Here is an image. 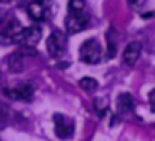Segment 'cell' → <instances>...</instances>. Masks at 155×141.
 <instances>
[{"mask_svg": "<svg viewBox=\"0 0 155 141\" xmlns=\"http://www.w3.org/2000/svg\"><path fill=\"white\" fill-rule=\"evenodd\" d=\"M8 68L14 73H18V71L24 70V53L22 52H15L14 55H10V58H8Z\"/></svg>", "mask_w": 155, "mask_h": 141, "instance_id": "11", "label": "cell"}, {"mask_svg": "<svg viewBox=\"0 0 155 141\" xmlns=\"http://www.w3.org/2000/svg\"><path fill=\"white\" fill-rule=\"evenodd\" d=\"M87 2L85 0H68V12H85Z\"/></svg>", "mask_w": 155, "mask_h": 141, "instance_id": "13", "label": "cell"}, {"mask_svg": "<svg viewBox=\"0 0 155 141\" xmlns=\"http://www.w3.org/2000/svg\"><path fill=\"white\" fill-rule=\"evenodd\" d=\"M54 123H55V133H57L58 138L67 139L74 134V121L65 118L64 114L60 113L54 114Z\"/></svg>", "mask_w": 155, "mask_h": 141, "instance_id": "6", "label": "cell"}, {"mask_svg": "<svg viewBox=\"0 0 155 141\" xmlns=\"http://www.w3.org/2000/svg\"><path fill=\"white\" fill-rule=\"evenodd\" d=\"M135 103H134V96L130 93H120L117 96V108L120 113H130L134 110Z\"/></svg>", "mask_w": 155, "mask_h": 141, "instance_id": "10", "label": "cell"}, {"mask_svg": "<svg viewBox=\"0 0 155 141\" xmlns=\"http://www.w3.org/2000/svg\"><path fill=\"white\" fill-rule=\"evenodd\" d=\"M78 57H80V60L84 61V63H87V65L98 63L100 58H102L100 43H98L95 38H88V40H85L84 43L80 45V48H78Z\"/></svg>", "mask_w": 155, "mask_h": 141, "instance_id": "1", "label": "cell"}, {"mask_svg": "<svg viewBox=\"0 0 155 141\" xmlns=\"http://www.w3.org/2000/svg\"><path fill=\"white\" fill-rule=\"evenodd\" d=\"M80 88L84 91H87V93H90V91H95L98 88V81L95 80V78H90V77H85L80 80Z\"/></svg>", "mask_w": 155, "mask_h": 141, "instance_id": "12", "label": "cell"}, {"mask_svg": "<svg viewBox=\"0 0 155 141\" xmlns=\"http://www.w3.org/2000/svg\"><path fill=\"white\" fill-rule=\"evenodd\" d=\"M65 48H67V37H65L62 32L55 30L50 33V37L47 38V52L50 57L58 58L65 53Z\"/></svg>", "mask_w": 155, "mask_h": 141, "instance_id": "4", "label": "cell"}, {"mask_svg": "<svg viewBox=\"0 0 155 141\" xmlns=\"http://www.w3.org/2000/svg\"><path fill=\"white\" fill-rule=\"evenodd\" d=\"M107 40H108V58H112L115 55V40H114V30H110L107 33Z\"/></svg>", "mask_w": 155, "mask_h": 141, "instance_id": "15", "label": "cell"}, {"mask_svg": "<svg viewBox=\"0 0 155 141\" xmlns=\"http://www.w3.org/2000/svg\"><path fill=\"white\" fill-rule=\"evenodd\" d=\"M7 2H12V0H0V4H7Z\"/></svg>", "mask_w": 155, "mask_h": 141, "instance_id": "19", "label": "cell"}, {"mask_svg": "<svg viewBox=\"0 0 155 141\" xmlns=\"http://www.w3.org/2000/svg\"><path fill=\"white\" fill-rule=\"evenodd\" d=\"M128 4H130V5H134V7H138V5H142V4H143V0H128Z\"/></svg>", "mask_w": 155, "mask_h": 141, "instance_id": "17", "label": "cell"}, {"mask_svg": "<svg viewBox=\"0 0 155 141\" xmlns=\"http://www.w3.org/2000/svg\"><path fill=\"white\" fill-rule=\"evenodd\" d=\"M140 53H142V45L138 43V42H130L124 50V61L128 67H132V65H135L137 60L140 58Z\"/></svg>", "mask_w": 155, "mask_h": 141, "instance_id": "9", "label": "cell"}, {"mask_svg": "<svg viewBox=\"0 0 155 141\" xmlns=\"http://www.w3.org/2000/svg\"><path fill=\"white\" fill-rule=\"evenodd\" d=\"M4 93L14 101H28L34 96V88L32 85H20L15 88H5Z\"/></svg>", "mask_w": 155, "mask_h": 141, "instance_id": "8", "label": "cell"}, {"mask_svg": "<svg viewBox=\"0 0 155 141\" xmlns=\"http://www.w3.org/2000/svg\"><path fill=\"white\" fill-rule=\"evenodd\" d=\"M4 20V10H0V22Z\"/></svg>", "mask_w": 155, "mask_h": 141, "instance_id": "18", "label": "cell"}, {"mask_svg": "<svg viewBox=\"0 0 155 141\" xmlns=\"http://www.w3.org/2000/svg\"><path fill=\"white\" fill-rule=\"evenodd\" d=\"M54 4L52 0H34L28 4V15L32 17V20L35 22H45L52 14Z\"/></svg>", "mask_w": 155, "mask_h": 141, "instance_id": "2", "label": "cell"}, {"mask_svg": "<svg viewBox=\"0 0 155 141\" xmlns=\"http://www.w3.org/2000/svg\"><path fill=\"white\" fill-rule=\"evenodd\" d=\"M40 37H42V28L37 27V25H32V27L22 28L20 33L15 37L14 43H18L22 47H35L40 40Z\"/></svg>", "mask_w": 155, "mask_h": 141, "instance_id": "5", "label": "cell"}, {"mask_svg": "<svg viewBox=\"0 0 155 141\" xmlns=\"http://www.w3.org/2000/svg\"><path fill=\"white\" fill-rule=\"evenodd\" d=\"M88 25V14L85 12H68L65 17V28L67 33H78V32L85 30Z\"/></svg>", "mask_w": 155, "mask_h": 141, "instance_id": "3", "label": "cell"}, {"mask_svg": "<svg viewBox=\"0 0 155 141\" xmlns=\"http://www.w3.org/2000/svg\"><path fill=\"white\" fill-rule=\"evenodd\" d=\"M20 30H22L20 22L15 20V18L10 20L4 28H2V32H0V43L2 45H12L15 42V37L20 33Z\"/></svg>", "mask_w": 155, "mask_h": 141, "instance_id": "7", "label": "cell"}, {"mask_svg": "<svg viewBox=\"0 0 155 141\" xmlns=\"http://www.w3.org/2000/svg\"><path fill=\"white\" fill-rule=\"evenodd\" d=\"M94 106H95V111L98 113V116H104V113L108 110V103L104 98H97V100L94 101Z\"/></svg>", "mask_w": 155, "mask_h": 141, "instance_id": "14", "label": "cell"}, {"mask_svg": "<svg viewBox=\"0 0 155 141\" xmlns=\"http://www.w3.org/2000/svg\"><path fill=\"white\" fill-rule=\"evenodd\" d=\"M148 100H150V106H152V110L155 111V88L150 91V96H148Z\"/></svg>", "mask_w": 155, "mask_h": 141, "instance_id": "16", "label": "cell"}]
</instances>
